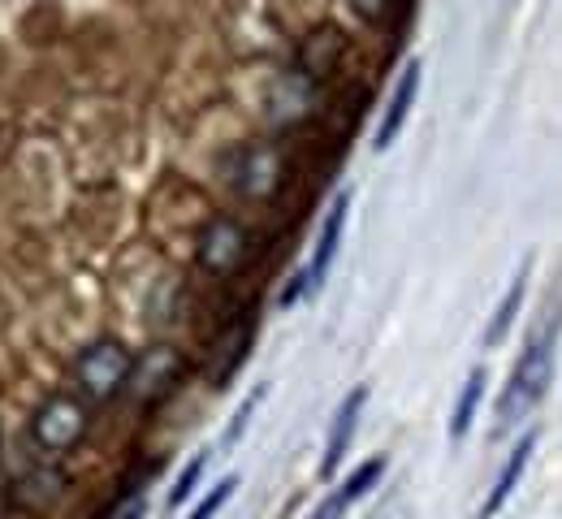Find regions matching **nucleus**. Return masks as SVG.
<instances>
[{"label": "nucleus", "mask_w": 562, "mask_h": 519, "mask_svg": "<svg viewBox=\"0 0 562 519\" xmlns=\"http://www.w3.org/2000/svg\"><path fill=\"white\" fill-rule=\"evenodd\" d=\"M381 472H385V459H381V454H376V459H368V463H359L351 476L342 481V489H338V494H334V498L321 507V516L338 519L342 511H347V507H351L355 498H363V494H368V489L381 481Z\"/></svg>", "instance_id": "11"}, {"label": "nucleus", "mask_w": 562, "mask_h": 519, "mask_svg": "<svg viewBox=\"0 0 562 519\" xmlns=\"http://www.w3.org/2000/svg\"><path fill=\"white\" fill-rule=\"evenodd\" d=\"M182 372V356L173 351V347H151L147 356L135 360V372H131V390L139 394V398H156V394H165L169 385H173V376Z\"/></svg>", "instance_id": "8"}, {"label": "nucleus", "mask_w": 562, "mask_h": 519, "mask_svg": "<svg viewBox=\"0 0 562 519\" xmlns=\"http://www.w3.org/2000/svg\"><path fill=\"white\" fill-rule=\"evenodd\" d=\"M195 260L212 278H234L251 260V234L234 217H209L195 238Z\"/></svg>", "instance_id": "3"}, {"label": "nucleus", "mask_w": 562, "mask_h": 519, "mask_svg": "<svg viewBox=\"0 0 562 519\" xmlns=\"http://www.w3.org/2000/svg\"><path fill=\"white\" fill-rule=\"evenodd\" d=\"M234 489H238V476H225V481H221V485H216V489H212L209 498H204V503H200L187 519H212L225 503H229V494H234Z\"/></svg>", "instance_id": "15"}, {"label": "nucleus", "mask_w": 562, "mask_h": 519, "mask_svg": "<svg viewBox=\"0 0 562 519\" xmlns=\"http://www.w3.org/2000/svg\"><path fill=\"white\" fill-rule=\"evenodd\" d=\"M82 433H87V407L74 394H53L31 420V438L44 454H70L82 442Z\"/></svg>", "instance_id": "5"}, {"label": "nucleus", "mask_w": 562, "mask_h": 519, "mask_svg": "<svg viewBox=\"0 0 562 519\" xmlns=\"http://www.w3.org/2000/svg\"><path fill=\"white\" fill-rule=\"evenodd\" d=\"M347 213H351V195L342 191L329 208V217L321 225V238H316V251H312V264H307V286L321 291V282L329 278V264L338 256V242H342V229H347Z\"/></svg>", "instance_id": "6"}, {"label": "nucleus", "mask_w": 562, "mask_h": 519, "mask_svg": "<svg viewBox=\"0 0 562 519\" xmlns=\"http://www.w3.org/2000/svg\"><path fill=\"white\" fill-rule=\"evenodd\" d=\"M143 516H147V503H143V498H131L113 519H143Z\"/></svg>", "instance_id": "18"}, {"label": "nucleus", "mask_w": 562, "mask_h": 519, "mask_svg": "<svg viewBox=\"0 0 562 519\" xmlns=\"http://www.w3.org/2000/svg\"><path fill=\"white\" fill-rule=\"evenodd\" d=\"M312 519H325V516H321V511H316V516H312Z\"/></svg>", "instance_id": "20"}, {"label": "nucleus", "mask_w": 562, "mask_h": 519, "mask_svg": "<svg viewBox=\"0 0 562 519\" xmlns=\"http://www.w3.org/2000/svg\"><path fill=\"white\" fill-rule=\"evenodd\" d=\"M363 403H368V390L359 385V390H351V394L342 398V407H338V416H334V433H329V442H325V459H321V476H325V481L338 472V463H342V454H347V445H351Z\"/></svg>", "instance_id": "9"}, {"label": "nucleus", "mask_w": 562, "mask_h": 519, "mask_svg": "<svg viewBox=\"0 0 562 519\" xmlns=\"http://www.w3.org/2000/svg\"><path fill=\"white\" fill-rule=\"evenodd\" d=\"M528 260L519 264V273H515V282H510V291L502 295V303H497V312H493L490 329H485V347H502V338H506V329L515 325V316H519V307H524V295H528Z\"/></svg>", "instance_id": "12"}, {"label": "nucleus", "mask_w": 562, "mask_h": 519, "mask_svg": "<svg viewBox=\"0 0 562 519\" xmlns=\"http://www.w3.org/2000/svg\"><path fill=\"white\" fill-rule=\"evenodd\" d=\"M416 91H420V61H407V66H403V78L394 82L390 104H385V117H381V126H376V139H372L376 151L390 148L394 135L403 131V122H407V113H412V104H416Z\"/></svg>", "instance_id": "7"}, {"label": "nucleus", "mask_w": 562, "mask_h": 519, "mask_svg": "<svg viewBox=\"0 0 562 519\" xmlns=\"http://www.w3.org/2000/svg\"><path fill=\"white\" fill-rule=\"evenodd\" d=\"M204 467H209V454H195V459L182 467V476H178V485H173V494H169V507H182V503L195 494V485H200Z\"/></svg>", "instance_id": "14"}, {"label": "nucleus", "mask_w": 562, "mask_h": 519, "mask_svg": "<svg viewBox=\"0 0 562 519\" xmlns=\"http://www.w3.org/2000/svg\"><path fill=\"white\" fill-rule=\"evenodd\" d=\"M550 372H554V338H532L528 351L519 356V364L510 372L502 398H497V420L502 429H515L519 420L532 416V407L546 398V385H550Z\"/></svg>", "instance_id": "1"}, {"label": "nucleus", "mask_w": 562, "mask_h": 519, "mask_svg": "<svg viewBox=\"0 0 562 519\" xmlns=\"http://www.w3.org/2000/svg\"><path fill=\"white\" fill-rule=\"evenodd\" d=\"M485 369H472V376L463 381V394H459V403H454V416H450V442H459V438H468V429H472V420H476V407H481V398H485Z\"/></svg>", "instance_id": "13"}, {"label": "nucleus", "mask_w": 562, "mask_h": 519, "mask_svg": "<svg viewBox=\"0 0 562 519\" xmlns=\"http://www.w3.org/2000/svg\"><path fill=\"white\" fill-rule=\"evenodd\" d=\"M260 398H265V385H260L256 394H247V403L238 407V416H234V425H229V433H225V445H234L238 438H243V429H247V420H251V411H256Z\"/></svg>", "instance_id": "16"}, {"label": "nucleus", "mask_w": 562, "mask_h": 519, "mask_svg": "<svg viewBox=\"0 0 562 519\" xmlns=\"http://www.w3.org/2000/svg\"><path fill=\"white\" fill-rule=\"evenodd\" d=\"M307 291H312V286H307V269H303V273H294V278H290V286L281 291V307H294Z\"/></svg>", "instance_id": "17"}, {"label": "nucleus", "mask_w": 562, "mask_h": 519, "mask_svg": "<svg viewBox=\"0 0 562 519\" xmlns=\"http://www.w3.org/2000/svg\"><path fill=\"white\" fill-rule=\"evenodd\" d=\"M225 173H229V187L247 200H269L285 182V160L273 144H243L225 160Z\"/></svg>", "instance_id": "4"}, {"label": "nucleus", "mask_w": 562, "mask_h": 519, "mask_svg": "<svg viewBox=\"0 0 562 519\" xmlns=\"http://www.w3.org/2000/svg\"><path fill=\"white\" fill-rule=\"evenodd\" d=\"M351 4H355V9H359V13H368V18H381L390 0H351Z\"/></svg>", "instance_id": "19"}, {"label": "nucleus", "mask_w": 562, "mask_h": 519, "mask_svg": "<svg viewBox=\"0 0 562 519\" xmlns=\"http://www.w3.org/2000/svg\"><path fill=\"white\" fill-rule=\"evenodd\" d=\"M131 372H135V356L126 342L117 338H100L91 342L78 360H74V385L82 398L91 403H109L113 394H122L131 385Z\"/></svg>", "instance_id": "2"}, {"label": "nucleus", "mask_w": 562, "mask_h": 519, "mask_svg": "<svg viewBox=\"0 0 562 519\" xmlns=\"http://www.w3.org/2000/svg\"><path fill=\"white\" fill-rule=\"evenodd\" d=\"M532 450H537V433H524V438L515 442V450L506 454V467L497 472V481H493L490 498H485V507H481V519L497 516V511L506 507V498L515 494V485H519V476L528 472V459H532Z\"/></svg>", "instance_id": "10"}]
</instances>
